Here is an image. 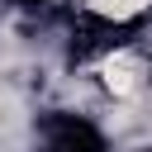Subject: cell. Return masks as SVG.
Here are the masks:
<instances>
[{
  "label": "cell",
  "mask_w": 152,
  "mask_h": 152,
  "mask_svg": "<svg viewBox=\"0 0 152 152\" xmlns=\"http://www.w3.org/2000/svg\"><path fill=\"white\" fill-rule=\"evenodd\" d=\"M90 14H100V19H109V24H128V19H138L152 0H81Z\"/></svg>",
  "instance_id": "obj_2"
},
{
  "label": "cell",
  "mask_w": 152,
  "mask_h": 152,
  "mask_svg": "<svg viewBox=\"0 0 152 152\" xmlns=\"http://www.w3.org/2000/svg\"><path fill=\"white\" fill-rule=\"evenodd\" d=\"M147 76H152V66H147V57L138 48H114L100 62V86L114 100H138L147 90Z\"/></svg>",
  "instance_id": "obj_1"
}]
</instances>
